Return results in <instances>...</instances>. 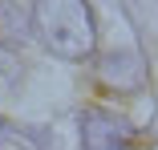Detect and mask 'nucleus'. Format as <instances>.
<instances>
[{
  "label": "nucleus",
  "mask_w": 158,
  "mask_h": 150,
  "mask_svg": "<svg viewBox=\"0 0 158 150\" xmlns=\"http://www.w3.org/2000/svg\"><path fill=\"white\" fill-rule=\"evenodd\" d=\"M33 33L41 45L65 61H85L98 45V24L85 0H37L33 4Z\"/></svg>",
  "instance_id": "f257e3e1"
},
{
  "label": "nucleus",
  "mask_w": 158,
  "mask_h": 150,
  "mask_svg": "<svg viewBox=\"0 0 158 150\" xmlns=\"http://www.w3.org/2000/svg\"><path fill=\"white\" fill-rule=\"evenodd\" d=\"M134 138H138V130L110 110H85L81 114V146L85 150H126Z\"/></svg>",
  "instance_id": "f03ea898"
},
{
  "label": "nucleus",
  "mask_w": 158,
  "mask_h": 150,
  "mask_svg": "<svg viewBox=\"0 0 158 150\" xmlns=\"http://www.w3.org/2000/svg\"><path fill=\"white\" fill-rule=\"evenodd\" d=\"M98 85L110 94H138L146 85V65L134 53H114L98 65Z\"/></svg>",
  "instance_id": "7ed1b4c3"
}]
</instances>
